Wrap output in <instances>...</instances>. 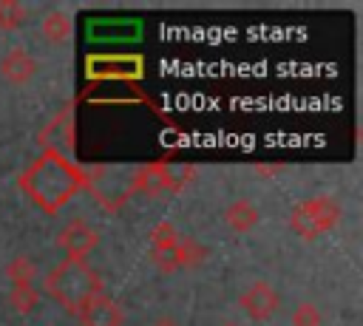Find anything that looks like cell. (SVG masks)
Returning a JSON list of instances; mask_svg holds the SVG:
<instances>
[{"label": "cell", "mask_w": 363, "mask_h": 326, "mask_svg": "<svg viewBox=\"0 0 363 326\" xmlns=\"http://www.w3.org/2000/svg\"><path fill=\"white\" fill-rule=\"evenodd\" d=\"M17 184L45 215H57L79 190H85V173L74 159L57 150H43L17 176Z\"/></svg>", "instance_id": "1"}, {"label": "cell", "mask_w": 363, "mask_h": 326, "mask_svg": "<svg viewBox=\"0 0 363 326\" xmlns=\"http://www.w3.org/2000/svg\"><path fill=\"white\" fill-rule=\"evenodd\" d=\"M45 295H51L62 309L77 315L82 303L102 295V278L85 258H62L43 281Z\"/></svg>", "instance_id": "2"}, {"label": "cell", "mask_w": 363, "mask_h": 326, "mask_svg": "<svg viewBox=\"0 0 363 326\" xmlns=\"http://www.w3.org/2000/svg\"><path fill=\"white\" fill-rule=\"evenodd\" d=\"M136 164H94L82 167L85 173V190L102 204V210L116 213L125 207V201L133 193V179H136Z\"/></svg>", "instance_id": "3"}, {"label": "cell", "mask_w": 363, "mask_h": 326, "mask_svg": "<svg viewBox=\"0 0 363 326\" xmlns=\"http://www.w3.org/2000/svg\"><path fill=\"white\" fill-rule=\"evenodd\" d=\"M340 218H343V207L335 196H312L292 207L289 230L303 241H315V238L332 232L340 224Z\"/></svg>", "instance_id": "4"}, {"label": "cell", "mask_w": 363, "mask_h": 326, "mask_svg": "<svg viewBox=\"0 0 363 326\" xmlns=\"http://www.w3.org/2000/svg\"><path fill=\"white\" fill-rule=\"evenodd\" d=\"M43 150H57L62 156H71L77 150V119H74V102L65 105L37 136Z\"/></svg>", "instance_id": "5"}, {"label": "cell", "mask_w": 363, "mask_h": 326, "mask_svg": "<svg viewBox=\"0 0 363 326\" xmlns=\"http://www.w3.org/2000/svg\"><path fill=\"white\" fill-rule=\"evenodd\" d=\"M57 247L65 252V258H88L99 247V232L88 221L74 218L60 230Z\"/></svg>", "instance_id": "6"}, {"label": "cell", "mask_w": 363, "mask_h": 326, "mask_svg": "<svg viewBox=\"0 0 363 326\" xmlns=\"http://www.w3.org/2000/svg\"><path fill=\"white\" fill-rule=\"evenodd\" d=\"M278 303H281V298H278L275 286L267 283V281L250 283V286L241 292V298H238V306H241L252 320H267V317H272V312L278 309Z\"/></svg>", "instance_id": "7"}, {"label": "cell", "mask_w": 363, "mask_h": 326, "mask_svg": "<svg viewBox=\"0 0 363 326\" xmlns=\"http://www.w3.org/2000/svg\"><path fill=\"white\" fill-rule=\"evenodd\" d=\"M77 317H79L82 326H122L125 323L122 306L113 298H108L105 292L96 295V298H91L88 303H82L77 309Z\"/></svg>", "instance_id": "8"}, {"label": "cell", "mask_w": 363, "mask_h": 326, "mask_svg": "<svg viewBox=\"0 0 363 326\" xmlns=\"http://www.w3.org/2000/svg\"><path fill=\"white\" fill-rule=\"evenodd\" d=\"M0 74L14 82V85H23L28 82L34 74H37V60L26 51V48H11L3 60H0Z\"/></svg>", "instance_id": "9"}, {"label": "cell", "mask_w": 363, "mask_h": 326, "mask_svg": "<svg viewBox=\"0 0 363 326\" xmlns=\"http://www.w3.org/2000/svg\"><path fill=\"white\" fill-rule=\"evenodd\" d=\"M167 162H150V164H139L136 179H133V193L142 196H159L167 190Z\"/></svg>", "instance_id": "10"}, {"label": "cell", "mask_w": 363, "mask_h": 326, "mask_svg": "<svg viewBox=\"0 0 363 326\" xmlns=\"http://www.w3.org/2000/svg\"><path fill=\"white\" fill-rule=\"evenodd\" d=\"M224 221L233 232H250L258 221H261V213L258 207L250 201V198H235L227 210H224Z\"/></svg>", "instance_id": "11"}, {"label": "cell", "mask_w": 363, "mask_h": 326, "mask_svg": "<svg viewBox=\"0 0 363 326\" xmlns=\"http://www.w3.org/2000/svg\"><path fill=\"white\" fill-rule=\"evenodd\" d=\"M74 31V23H71V14L65 11H48L43 20H40V34L51 43H65Z\"/></svg>", "instance_id": "12"}, {"label": "cell", "mask_w": 363, "mask_h": 326, "mask_svg": "<svg viewBox=\"0 0 363 326\" xmlns=\"http://www.w3.org/2000/svg\"><path fill=\"white\" fill-rule=\"evenodd\" d=\"M150 261L162 269V272H176V269H184V261H182V235L179 241L173 244H164V247H150Z\"/></svg>", "instance_id": "13"}, {"label": "cell", "mask_w": 363, "mask_h": 326, "mask_svg": "<svg viewBox=\"0 0 363 326\" xmlns=\"http://www.w3.org/2000/svg\"><path fill=\"white\" fill-rule=\"evenodd\" d=\"M9 300H11V309H14V312L28 315V312L37 309V303H40V292L34 289V283H11V295H9Z\"/></svg>", "instance_id": "14"}, {"label": "cell", "mask_w": 363, "mask_h": 326, "mask_svg": "<svg viewBox=\"0 0 363 326\" xmlns=\"http://www.w3.org/2000/svg\"><path fill=\"white\" fill-rule=\"evenodd\" d=\"M28 20V11L17 0H0V31H17Z\"/></svg>", "instance_id": "15"}, {"label": "cell", "mask_w": 363, "mask_h": 326, "mask_svg": "<svg viewBox=\"0 0 363 326\" xmlns=\"http://www.w3.org/2000/svg\"><path fill=\"white\" fill-rule=\"evenodd\" d=\"M6 275H9L11 283H34L37 266H34V261L28 255H17V258H11L6 264Z\"/></svg>", "instance_id": "16"}, {"label": "cell", "mask_w": 363, "mask_h": 326, "mask_svg": "<svg viewBox=\"0 0 363 326\" xmlns=\"http://www.w3.org/2000/svg\"><path fill=\"white\" fill-rule=\"evenodd\" d=\"M204 258H207V247L199 244L196 238L182 235V261H184V269H196L199 264H204Z\"/></svg>", "instance_id": "17"}, {"label": "cell", "mask_w": 363, "mask_h": 326, "mask_svg": "<svg viewBox=\"0 0 363 326\" xmlns=\"http://www.w3.org/2000/svg\"><path fill=\"white\" fill-rule=\"evenodd\" d=\"M320 320H323L320 309L315 303H309V300L298 303L295 312H292V326H320Z\"/></svg>", "instance_id": "18"}, {"label": "cell", "mask_w": 363, "mask_h": 326, "mask_svg": "<svg viewBox=\"0 0 363 326\" xmlns=\"http://www.w3.org/2000/svg\"><path fill=\"white\" fill-rule=\"evenodd\" d=\"M164 170H167V190H182V187H187V181L193 179V167L190 164H164Z\"/></svg>", "instance_id": "19"}, {"label": "cell", "mask_w": 363, "mask_h": 326, "mask_svg": "<svg viewBox=\"0 0 363 326\" xmlns=\"http://www.w3.org/2000/svg\"><path fill=\"white\" fill-rule=\"evenodd\" d=\"M173 241H179V230L170 221H156L150 230V247H164Z\"/></svg>", "instance_id": "20"}, {"label": "cell", "mask_w": 363, "mask_h": 326, "mask_svg": "<svg viewBox=\"0 0 363 326\" xmlns=\"http://www.w3.org/2000/svg\"><path fill=\"white\" fill-rule=\"evenodd\" d=\"M252 170H255V176H261V179H272V176L284 173V164H255Z\"/></svg>", "instance_id": "21"}, {"label": "cell", "mask_w": 363, "mask_h": 326, "mask_svg": "<svg viewBox=\"0 0 363 326\" xmlns=\"http://www.w3.org/2000/svg\"><path fill=\"white\" fill-rule=\"evenodd\" d=\"M153 326H179V323H176L173 317H167V315H164V317H159V320H156Z\"/></svg>", "instance_id": "22"}, {"label": "cell", "mask_w": 363, "mask_h": 326, "mask_svg": "<svg viewBox=\"0 0 363 326\" xmlns=\"http://www.w3.org/2000/svg\"><path fill=\"white\" fill-rule=\"evenodd\" d=\"M221 326H238V323H221Z\"/></svg>", "instance_id": "23"}]
</instances>
